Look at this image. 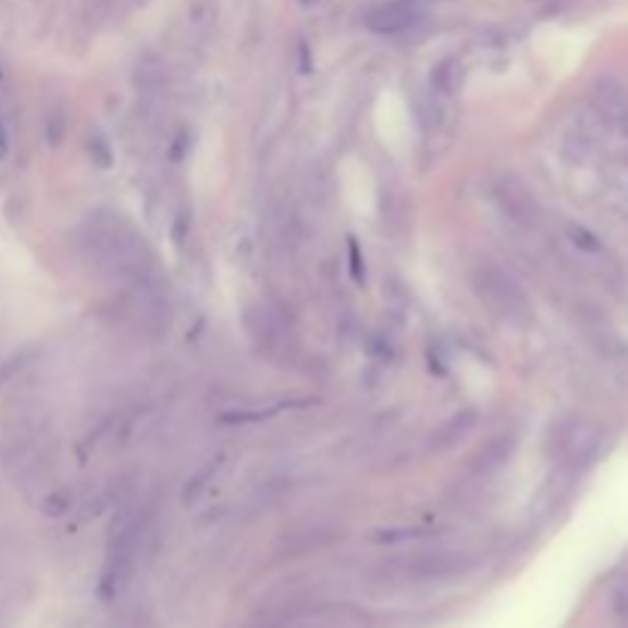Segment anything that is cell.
Wrapping results in <instances>:
<instances>
[{
  "mask_svg": "<svg viewBox=\"0 0 628 628\" xmlns=\"http://www.w3.org/2000/svg\"><path fill=\"white\" fill-rule=\"evenodd\" d=\"M491 200L497 212L515 227H534L540 221V203L534 197V190L515 175H500L491 184Z\"/></svg>",
  "mask_w": 628,
  "mask_h": 628,
  "instance_id": "obj_3",
  "label": "cell"
},
{
  "mask_svg": "<svg viewBox=\"0 0 628 628\" xmlns=\"http://www.w3.org/2000/svg\"><path fill=\"white\" fill-rule=\"evenodd\" d=\"M592 105L598 117L607 123V129L628 148V92L619 80L601 77L592 86Z\"/></svg>",
  "mask_w": 628,
  "mask_h": 628,
  "instance_id": "obj_4",
  "label": "cell"
},
{
  "mask_svg": "<svg viewBox=\"0 0 628 628\" xmlns=\"http://www.w3.org/2000/svg\"><path fill=\"white\" fill-rule=\"evenodd\" d=\"M432 89H436L439 95H448L454 89V62L451 59L432 71Z\"/></svg>",
  "mask_w": 628,
  "mask_h": 628,
  "instance_id": "obj_11",
  "label": "cell"
},
{
  "mask_svg": "<svg viewBox=\"0 0 628 628\" xmlns=\"http://www.w3.org/2000/svg\"><path fill=\"white\" fill-rule=\"evenodd\" d=\"M89 154H92V160L99 163L102 169L111 166V148H108V141H105L102 135H92V138H89Z\"/></svg>",
  "mask_w": 628,
  "mask_h": 628,
  "instance_id": "obj_13",
  "label": "cell"
},
{
  "mask_svg": "<svg viewBox=\"0 0 628 628\" xmlns=\"http://www.w3.org/2000/svg\"><path fill=\"white\" fill-rule=\"evenodd\" d=\"M475 426V411L472 408H466V411H457L454 417H448L436 432H432V439H429V451H436V454H442V451H448V448H454L463 436H469V429Z\"/></svg>",
  "mask_w": 628,
  "mask_h": 628,
  "instance_id": "obj_7",
  "label": "cell"
},
{
  "mask_svg": "<svg viewBox=\"0 0 628 628\" xmlns=\"http://www.w3.org/2000/svg\"><path fill=\"white\" fill-rule=\"evenodd\" d=\"M347 249H350V270H353V279H356V282H362V279H365V261H362V255H359L356 239H350Z\"/></svg>",
  "mask_w": 628,
  "mask_h": 628,
  "instance_id": "obj_14",
  "label": "cell"
},
{
  "mask_svg": "<svg viewBox=\"0 0 628 628\" xmlns=\"http://www.w3.org/2000/svg\"><path fill=\"white\" fill-rule=\"evenodd\" d=\"M62 509H68V494H56V497L46 500V512L50 515H59Z\"/></svg>",
  "mask_w": 628,
  "mask_h": 628,
  "instance_id": "obj_15",
  "label": "cell"
},
{
  "mask_svg": "<svg viewBox=\"0 0 628 628\" xmlns=\"http://www.w3.org/2000/svg\"><path fill=\"white\" fill-rule=\"evenodd\" d=\"M7 154H10V129L0 120V160H7Z\"/></svg>",
  "mask_w": 628,
  "mask_h": 628,
  "instance_id": "obj_16",
  "label": "cell"
},
{
  "mask_svg": "<svg viewBox=\"0 0 628 628\" xmlns=\"http://www.w3.org/2000/svg\"><path fill=\"white\" fill-rule=\"evenodd\" d=\"M592 154V138L583 129H570L561 141V157L567 163H583Z\"/></svg>",
  "mask_w": 628,
  "mask_h": 628,
  "instance_id": "obj_10",
  "label": "cell"
},
{
  "mask_svg": "<svg viewBox=\"0 0 628 628\" xmlns=\"http://www.w3.org/2000/svg\"><path fill=\"white\" fill-rule=\"evenodd\" d=\"M463 555H420L417 561L408 564V570L420 579H442V576H454L463 570Z\"/></svg>",
  "mask_w": 628,
  "mask_h": 628,
  "instance_id": "obj_8",
  "label": "cell"
},
{
  "mask_svg": "<svg viewBox=\"0 0 628 628\" xmlns=\"http://www.w3.org/2000/svg\"><path fill=\"white\" fill-rule=\"evenodd\" d=\"M420 22V10L411 7V0H396V4H383L365 16V25L377 34H402Z\"/></svg>",
  "mask_w": 628,
  "mask_h": 628,
  "instance_id": "obj_5",
  "label": "cell"
},
{
  "mask_svg": "<svg viewBox=\"0 0 628 628\" xmlns=\"http://www.w3.org/2000/svg\"><path fill=\"white\" fill-rule=\"evenodd\" d=\"M598 448H601V426L592 423L589 417L570 414V417H561L552 426L549 454L555 460L573 466V469L589 466L598 457Z\"/></svg>",
  "mask_w": 628,
  "mask_h": 628,
  "instance_id": "obj_2",
  "label": "cell"
},
{
  "mask_svg": "<svg viewBox=\"0 0 628 628\" xmlns=\"http://www.w3.org/2000/svg\"><path fill=\"white\" fill-rule=\"evenodd\" d=\"M512 451H515V436H512V432H500V436H494L491 442H485L472 454L469 469L475 475H491L512 457Z\"/></svg>",
  "mask_w": 628,
  "mask_h": 628,
  "instance_id": "obj_6",
  "label": "cell"
},
{
  "mask_svg": "<svg viewBox=\"0 0 628 628\" xmlns=\"http://www.w3.org/2000/svg\"><path fill=\"white\" fill-rule=\"evenodd\" d=\"M472 285H475V295L500 319L515 322V325L530 322V298L524 292V285L500 264H494V261L478 264L472 273Z\"/></svg>",
  "mask_w": 628,
  "mask_h": 628,
  "instance_id": "obj_1",
  "label": "cell"
},
{
  "mask_svg": "<svg viewBox=\"0 0 628 628\" xmlns=\"http://www.w3.org/2000/svg\"><path fill=\"white\" fill-rule=\"evenodd\" d=\"M411 4H414V0H411Z\"/></svg>",
  "mask_w": 628,
  "mask_h": 628,
  "instance_id": "obj_17",
  "label": "cell"
},
{
  "mask_svg": "<svg viewBox=\"0 0 628 628\" xmlns=\"http://www.w3.org/2000/svg\"><path fill=\"white\" fill-rule=\"evenodd\" d=\"M564 236H567V243L573 246V249H579L583 255H607V249H604V243H601V236L595 233V230H589L586 224H579V221H567L564 224Z\"/></svg>",
  "mask_w": 628,
  "mask_h": 628,
  "instance_id": "obj_9",
  "label": "cell"
},
{
  "mask_svg": "<svg viewBox=\"0 0 628 628\" xmlns=\"http://www.w3.org/2000/svg\"><path fill=\"white\" fill-rule=\"evenodd\" d=\"M218 466H221V460H215V463H209L197 478L193 481H187V491H184V500H193V497H200V491H206V485H209V478L218 472Z\"/></svg>",
  "mask_w": 628,
  "mask_h": 628,
  "instance_id": "obj_12",
  "label": "cell"
}]
</instances>
